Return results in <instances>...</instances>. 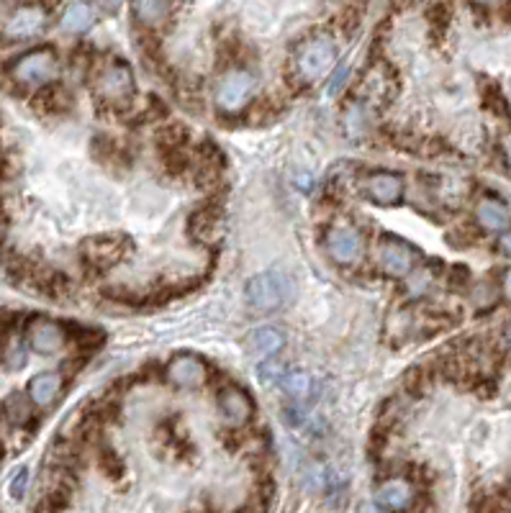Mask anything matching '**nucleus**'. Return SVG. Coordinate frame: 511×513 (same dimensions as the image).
<instances>
[{
  "instance_id": "nucleus-1",
  "label": "nucleus",
  "mask_w": 511,
  "mask_h": 513,
  "mask_svg": "<svg viewBox=\"0 0 511 513\" xmlns=\"http://www.w3.org/2000/svg\"><path fill=\"white\" fill-rule=\"evenodd\" d=\"M93 93H96L103 103H114V105L129 103V100L134 98V93H137L132 67L126 65L121 57H111V60L101 62L98 69H96Z\"/></svg>"
},
{
  "instance_id": "nucleus-2",
  "label": "nucleus",
  "mask_w": 511,
  "mask_h": 513,
  "mask_svg": "<svg viewBox=\"0 0 511 513\" xmlns=\"http://www.w3.org/2000/svg\"><path fill=\"white\" fill-rule=\"evenodd\" d=\"M334 65H337V44L332 36L319 33L304 41L301 51L296 54V78L301 83L311 85L316 80H324Z\"/></svg>"
},
{
  "instance_id": "nucleus-3",
  "label": "nucleus",
  "mask_w": 511,
  "mask_h": 513,
  "mask_svg": "<svg viewBox=\"0 0 511 513\" xmlns=\"http://www.w3.org/2000/svg\"><path fill=\"white\" fill-rule=\"evenodd\" d=\"M293 296V282L280 270H268L250 278L244 285V298L257 311H275L286 306Z\"/></svg>"
},
{
  "instance_id": "nucleus-4",
  "label": "nucleus",
  "mask_w": 511,
  "mask_h": 513,
  "mask_svg": "<svg viewBox=\"0 0 511 513\" xmlns=\"http://www.w3.org/2000/svg\"><path fill=\"white\" fill-rule=\"evenodd\" d=\"M57 75H59V60H57V51L50 47H39V50L21 54L11 67V78L23 87H44L51 80H57Z\"/></svg>"
},
{
  "instance_id": "nucleus-5",
  "label": "nucleus",
  "mask_w": 511,
  "mask_h": 513,
  "mask_svg": "<svg viewBox=\"0 0 511 513\" xmlns=\"http://www.w3.org/2000/svg\"><path fill=\"white\" fill-rule=\"evenodd\" d=\"M255 93V75L247 69H229L216 85V105L222 111H242Z\"/></svg>"
},
{
  "instance_id": "nucleus-6",
  "label": "nucleus",
  "mask_w": 511,
  "mask_h": 513,
  "mask_svg": "<svg viewBox=\"0 0 511 513\" xmlns=\"http://www.w3.org/2000/svg\"><path fill=\"white\" fill-rule=\"evenodd\" d=\"M324 249L334 265H355L362 257V234L352 224H334L324 236Z\"/></svg>"
},
{
  "instance_id": "nucleus-7",
  "label": "nucleus",
  "mask_w": 511,
  "mask_h": 513,
  "mask_svg": "<svg viewBox=\"0 0 511 513\" xmlns=\"http://www.w3.org/2000/svg\"><path fill=\"white\" fill-rule=\"evenodd\" d=\"M362 196L375 206H396L404 198V178L391 169H375L362 178Z\"/></svg>"
},
{
  "instance_id": "nucleus-8",
  "label": "nucleus",
  "mask_w": 511,
  "mask_h": 513,
  "mask_svg": "<svg viewBox=\"0 0 511 513\" xmlns=\"http://www.w3.org/2000/svg\"><path fill=\"white\" fill-rule=\"evenodd\" d=\"M378 265L388 278H409L416 265V252L406 242L386 236L378 249Z\"/></svg>"
},
{
  "instance_id": "nucleus-9",
  "label": "nucleus",
  "mask_w": 511,
  "mask_h": 513,
  "mask_svg": "<svg viewBox=\"0 0 511 513\" xmlns=\"http://www.w3.org/2000/svg\"><path fill=\"white\" fill-rule=\"evenodd\" d=\"M44 29H47V11L41 5H21L5 21L3 36H8L14 41H23V39L39 36Z\"/></svg>"
},
{
  "instance_id": "nucleus-10",
  "label": "nucleus",
  "mask_w": 511,
  "mask_h": 513,
  "mask_svg": "<svg viewBox=\"0 0 511 513\" xmlns=\"http://www.w3.org/2000/svg\"><path fill=\"white\" fill-rule=\"evenodd\" d=\"M26 342L29 347L39 352V354H57L59 349L65 347L68 342V334L65 326L51 321V318H34L29 324V332H26Z\"/></svg>"
},
{
  "instance_id": "nucleus-11",
  "label": "nucleus",
  "mask_w": 511,
  "mask_h": 513,
  "mask_svg": "<svg viewBox=\"0 0 511 513\" xmlns=\"http://www.w3.org/2000/svg\"><path fill=\"white\" fill-rule=\"evenodd\" d=\"M219 408H222L224 421L234 429L244 426L255 414V403H252L250 393L244 388H237V385H226L219 393Z\"/></svg>"
},
{
  "instance_id": "nucleus-12",
  "label": "nucleus",
  "mask_w": 511,
  "mask_h": 513,
  "mask_svg": "<svg viewBox=\"0 0 511 513\" xmlns=\"http://www.w3.org/2000/svg\"><path fill=\"white\" fill-rule=\"evenodd\" d=\"M375 500H378V506L386 508V511L404 513L414 506L416 490H414V485H411L409 481H404V478H391V481L378 485Z\"/></svg>"
},
{
  "instance_id": "nucleus-13",
  "label": "nucleus",
  "mask_w": 511,
  "mask_h": 513,
  "mask_svg": "<svg viewBox=\"0 0 511 513\" xmlns=\"http://www.w3.org/2000/svg\"><path fill=\"white\" fill-rule=\"evenodd\" d=\"M205 375H208V367L196 354H178L168 364V380L178 388H186V390L204 385Z\"/></svg>"
},
{
  "instance_id": "nucleus-14",
  "label": "nucleus",
  "mask_w": 511,
  "mask_h": 513,
  "mask_svg": "<svg viewBox=\"0 0 511 513\" xmlns=\"http://www.w3.org/2000/svg\"><path fill=\"white\" fill-rule=\"evenodd\" d=\"M62 375L59 372H39L29 382V400L34 406H51L54 398L62 393Z\"/></svg>"
},
{
  "instance_id": "nucleus-15",
  "label": "nucleus",
  "mask_w": 511,
  "mask_h": 513,
  "mask_svg": "<svg viewBox=\"0 0 511 513\" xmlns=\"http://www.w3.org/2000/svg\"><path fill=\"white\" fill-rule=\"evenodd\" d=\"M123 254V244H116V236H103L93 239L86 244V260L93 267H111L116 265Z\"/></svg>"
},
{
  "instance_id": "nucleus-16",
  "label": "nucleus",
  "mask_w": 511,
  "mask_h": 513,
  "mask_svg": "<svg viewBox=\"0 0 511 513\" xmlns=\"http://www.w3.org/2000/svg\"><path fill=\"white\" fill-rule=\"evenodd\" d=\"M476 218L478 224H480L483 229H488V232H504L511 224V215L509 211H506V206L494 198H486L478 203Z\"/></svg>"
},
{
  "instance_id": "nucleus-17",
  "label": "nucleus",
  "mask_w": 511,
  "mask_h": 513,
  "mask_svg": "<svg viewBox=\"0 0 511 513\" xmlns=\"http://www.w3.org/2000/svg\"><path fill=\"white\" fill-rule=\"evenodd\" d=\"M286 344V336L278 332V329H270V326H265V329H257V332L250 334V342H247V347L250 352L260 357V360H268V357H273L275 352H280Z\"/></svg>"
},
{
  "instance_id": "nucleus-18",
  "label": "nucleus",
  "mask_w": 511,
  "mask_h": 513,
  "mask_svg": "<svg viewBox=\"0 0 511 513\" xmlns=\"http://www.w3.org/2000/svg\"><path fill=\"white\" fill-rule=\"evenodd\" d=\"M388 85H391V80L386 78V67L378 65L373 67V69L365 75V80L360 83V93L370 100V103L380 105V103H386V98L391 96V93H388Z\"/></svg>"
},
{
  "instance_id": "nucleus-19",
  "label": "nucleus",
  "mask_w": 511,
  "mask_h": 513,
  "mask_svg": "<svg viewBox=\"0 0 511 513\" xmlns=\"http://www.w3.org/2000/svg\"><path fill=\"white\" fill-rule=\"evenodd\" d=\"M137 21L144 29H162L170 18V3H134L132 5Z\"/></svg>"
},
{
  "instance_id": "nucleus-20",
  "label": "nucleus",
  "mask_w": 511,
  "mask_h": 513,
  "mask_svg": "<svg viewBox=\"0 0 511 513\" xmlns=\"http://www.w3.org/2000/svg\"><path fill=\"white\" fill-rule=\"evenodd\" d=\"M59 23L68 33H83L93 26V11L87 3H68Z\"/></svg>"
},
{
  "instance_id": "nucleus-21",
  "label": "nucleus",
  "mask_w": 511,
  "mask_h": 513,
  "mask_svg": "<svg viewBox=\"0 0 511 513\" xmlns=\"http://www.w3.org/2000/svg\"><path fill=\"white\" fill-rule=\"evenodd\" d=\"M280 388L286 390V396H290L293 400H308L311 393H314V382L308 378L306 372H290L286 378H280Z\"/></svg>"
},
{
  "instance_id": "nucleus-22",
  "label": "nucleus",
  "mask_w": 511,
  "mask_h": 513,
  "mask_svg": "<svg viewBox=\"0 0 511 513\" xmlns=\"http://www.w3.org/2000/svg\"><path fill=\"white\" fill-rule=\"evenodd\" d=\"M193 229H198L201 239H205L208 234H219V215L214 211H201L193 218Z\"/></svg>"
},
{
  "instance_id": "nucleus-23",
  "label": "nucleus",
  "mask_w": 511,
  "mask_h": 513,
  "mask_svg": "<svg viewBox=\"0 0 511 513\" xmlns=\"http://www.w3.org/2000/svg\"><path fill=\"white\" fill-rule=\"evenodd\" d=\"M8 414H11V418H14V421L23 424V421L32 416V408H29L26 398H21V396L11 398V400H8Z\"/></svg>"
},
{
  "instance_id": "nucleus-24",
  "label": "nucleus",
  "mask_w": 511,
  "mask_h": 513,
  "mask_svg": "<svg viewBox=\"0 0 511 513\" xmlns=\"http://www.w3.org/2000/svg\"><path fill=\"white\" fill-rule=\"evenodd\" d=\"M26 488H29V470H26V467H21L16 475H14L11 485H8V490H11V498L21 500V498H23V493H26Z\"/></svg>"
},
{
  "instance_id": "nucleus-25",
  "label": "nucleus",
  "mask_w": 511,
  "mask_h": 513,
  "mask_svg": "<svg viewBox=\"0 0 511 513\" xmlns=\"http://www.w3.org/2000/svg\"><path fill=\"white\" fill-rule=\"evenodd\" d=\"M488 98V108H494L496 114H509V108H506V100H504V96L498 93V87H491V93L486 96Z\"/></svg>"
},
{
  "instance_id": "nucleus-26",
  "label": "nucleus",
  "mask_w": 511,
  "mask_h": 513,
  "mask_svg": "<svg viewBox=\"0 0 511 513\" xmlns=\"http://www.w3.org/2000/svg\"><path fill=\"white\" fill-rule=\"evenodd\" d=\"M347 75H350L347 67H340V69L334 72V80L329 85V96H337V93H340V87L344 85V80H347Z\"/></svg>"
},
{
  "instance_id": "nucleus-27",
  "label": "nucleus",
  "mask_w": 511,
  "mask_h": 513,
  "mask_svg": "<svg viewBox=\"0 0 511 513\" xmlns=\"http://www.w3.org/2000/svg\"><path fill=\"white\" fill-rule=\"evenodd\" d=\"M501 249H504V254H509L511 257V232L504 234V239H501Z\"/></svg>"
},
{
  "instance_id": "nucleus-28",
  "label": "nucleus",
  "mask_w": 511,
  "mask_h": 513,
  "mask_svg": "<svg viewBox=\"0 0 511 513\" xmlns=\"http://www.w3.org/2000/svg\"><path fill=\"white\" fill-rule=\"evenodd\" d=\"M504 293H506V298H511V270L504 275Z\"/></svg>"
},
{
  "instance_id": "nucleus-29",
  "label": "nucleus",
  "mask_w": 511,
  "mask_h": 513,
  "mask_svg": "<svg viewBox=\"0 0 511 513\" xmlns=\"http://www.w3.org/2000/svg\"><path fill=\"white\" fill-rule=\"evenodd\" d=\"M506 157H509L511 162V139H506Z\"/></svg>"
},
{
  "instance_id": "nucleus-30",
  "label": "nucleus",
  "mask_w": 511,
  "mask_h": 513,
  "mask_svg": "<svg viewBox=\"0 0 511 513\" xmlns=\"http://www.w3.org/2000/svg\"><path fill=\"white\" fill-rule=\"evenodd\" d=\"M509 344H511V329H509Z\"/></svg>"
}]
</instances>
